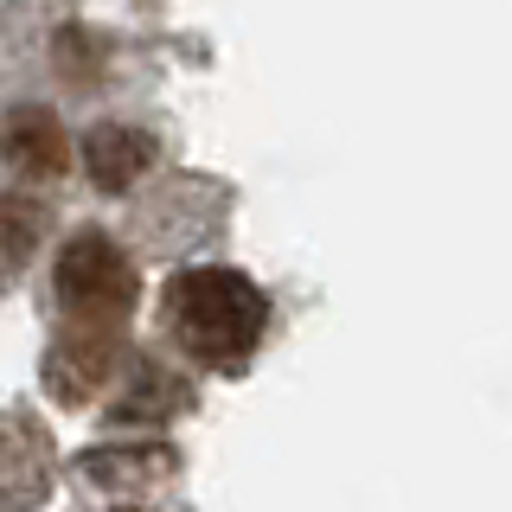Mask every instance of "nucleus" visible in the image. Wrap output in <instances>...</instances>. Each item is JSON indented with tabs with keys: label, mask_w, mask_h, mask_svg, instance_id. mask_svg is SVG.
<instances>
[{
	"label": "nucleus",
	"mask_w": 512,
	"mask_h": 512,
	"mask_svg": "<svg viewBox=\"0 0 512 512\" xmlns=\"http://www.w3.org/2000/svg\"><path fill=\"white\" fill-rule=\"evenodd\" d=\"M52 288H58V340L45 352V378L58 397L77 404L116 365L128 308H135V263L103 231H84L58 250Z\"/></svg>",
	"instance_id": "nucleus-1"
},
{
	"label": "nucleus",
	"mask_w": 512,
	"mask_h": 512,
	"mask_svg": "<svg viewBox=\"0 0 512 512\" xmlns=\"http://www.w3.org/2000/svg\"><path fill=\"white\" fill-rule=\"evenodd\" d=\"M167 320L199 365H244L269 327V301L237 269H180L167 282Z\"/></svg>",
	"instance_id": "nucleus-2"
},
{
	"label": "nucleus",
	"mask_w": 512,
	"mask_h": 512,
	"mask_svg": "<svg viewBox=\"0 0 512 512\" xmlns=\"http://www.w3.org/2000/svg\"><path fill=\"white\" fill-rule=\"evenodd\" d=\"M7 160L26 180H58L64 173V128L52 122V109H13L7 116Z\"/></svg>",
	"instance_id": "nucleus-3"
},
{
	"label": "nucleus",
	"mask_w": 512,
	"mask_h": 512,
	"mask_svg": "<svg viewBox=\"0 0 512 512\" xmlns=\"http://www.w3.org/2000/svg\"><path fill=\"white\" fill-rule=\"evenodd\" d=\"M148 135H135V128H96L90 135V173L96 186H128L141 167H148Z\"/></svg>",
	"instance_id": "nucleus-4"
}]
</instances>
